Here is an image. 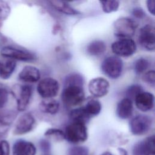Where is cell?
<instances>
[{"instance_id":"1","label":"cell","mask_w":155,"mask_h":155,"mask_svg":"<svg viewBox=\"0 0 155 155\" xmlns=\"http://www.w3.org/2000/svg\"><path fill=\"white\" fill-rule=\"evenodd\" d=\"M85 99L83 87L65 86L61 93V100L67 107H73L81 104Z\"/></svg>"},{"instance_id":"2","label":"cell","mask_w":155,"mask_h":155,"mask_svg":"<svg viewBox=\"0 0 155 155\" xmlns=\"http://www.w3.org/2000/svg\"><path fill=\"white\" fill-rule=\"evenodd\" d=\"M137 27V24L134 19L129 17H121L114 22V33L120 39L131 38L134 36Z\"/></svg>"},{"instance_id":"3","label":"cell","mask_w":155,"mask_h":155,"mask_svg":"<svg viewBox=\"0 0 155 155\" xmlns=\"http://www.w3.org/2000/svg\"><path fill=\"white\" fill-rule=\"evenodd\" d=\"M64 133L65 139L72 143L83 142L88 137L85 124L78 122H72L68 124Z\"/></svg>"},{"instance_id":"4","label":"cell","mask_w":155,"mask_h":155,"mask_svg":"<svg viewBox=\"0 0 155 155\" xmlns=\"http://www.w3.org/2000/svg\"><path fill=\"white\" fill-rule=\"evenodd\" d=\"M102 73L110 79H117L123 70V62L116 56H110L104 59L101 65Z\"/></svg>"},{"instance_id":"5","label":"cell","mask_w":155,"mask_h":155,"mask_svg":"<svg viewBox=\"0 0 155 155\" xmlns=\"http://www.w3.org/2000/svg\"><path fill=\"white\" fill-rule=\"evenodd\" d=\"M12 93L16 100L17 109L23 111L27 108L33 94V88L29 85H16L13 87Z\"/></svg>"},{"instance_id":"6","label":"cell","mask_w":155,"mask_h":155,"mask_svg":"<svg viewBox=\"0 0 155 155\" xmlns=\"http://www.w3.org/2000/svg\"><path fill=\"white\" fill-rule=\"evenodd\" d=\"M152 125L153 119L151 117L145 114H139L130 120L129 128L133 134L140 136L148 133Z\"/></svg>"},{"instance_id":"7","label":"cell","mask_w":155,"mask_h":155,"mask_svg":"<svg viewBox=\"0 0 155 155\" xmlns=\"http://www.w3.org/2000/svg\"><path fill=\"white\" fill-rule=\"evenodd\" d=\"M111 48L113 53L117 57H129L136 52L137 46L132 39L123 38L113 42Z\"/></svg>"},{"instance_id":"8","label":"cell","mask_w":155,"mask_h":155,"mask_svg":"<svg viewBox=\"0 0 155 155\" xmlns=\"http://www.w3.org/2000/svg\"><path fill=\"white\" fill-rule=\"evenodd\" d=\"M37 92L44 99L53 98L59 90V82L52 78L47 77L41 79L37 85Z\"/></svg>"},{"instance_id":"9","label":"cell","mask_w":155,"mask_h":155,"mask_svg":"<svg viewBox=\"0 0 155 155\" xmlns=\"http://www.w3.org/2000/svg\"><path fill=\"white\" fill-rule=\"evenodd\" d=\"M138 42L140 45L147 51H154L155 49V30L151 24L143 25L139 30Z\"/></svg>"},{"instance_id":"10","label":"cell","mask_w":155,"mask_h":155,"mask_svg":"<svg viewBox=\"0 0 155 155\" xmlns=\"http://www.w3.org/2000/svg\"><path fill=\"white\" fill-rule=\"evenodd\" d=\"M1 54L6 58H9L16 61H31L36 59V56L32 53L12 46H5L2 47L0 51Z\"/></svg>"},{"instance_id":"11","label":"cell","mask_w":155,"mask_h":155,"mask_svg":"<svg viewBox=\"0 0 155 155\" xmlns=\"http://www.w3.org/2000/svg\"><path fill=\"white\" fill-rule=\"evenodd\" d=\"M35 124V119L30 113H25L18 119L13 129L15 135H22L31 131Z\"/></svg>"},{"instance_id":"12","label":"cell","mask_w":155,"mask_h":155,"mask_svg":"<svg viewBox=\"0 0 155 155\" xmlns=\"http://www.w3.org/2000/svg\"><path fill=\"white\" fill-rule=\"evenodd\" d=\"M88 87L91 95L96 97H101L108 94L110 90V83L106 79L97 77L90 80Z\"/></svg>"},{"instance_id":"13","label":"cell","mask_w":155,"mask_h":155,"mask_svg":"<svg viewBox=\"0 0 155 155\" xmlns=\"http://www.w3.org/2000/svg\"><path fill=\"white\" fill-rule=\"evenodd\" d=\"M154 153V135L149 136L145 139L136 143L133 148V155H149Z\"/></svg>"},{"instance_id":"14","label":"cell","mask_w":155,"mask_h":155,"mask_svg":"<svg viewBox=\"0 0 155 155\" xmlns=\"http://www.w3.org/2000/svg\"><path fill=\"white\" fill-rule=\"evenodd\" d=\"M136 108L143 112L151 110L154 107V95L148 91H142L134 99Z\"/></svg>"},{"instance_id":"15","label":"cell","mask_w":155,"mask_h":155,"mask_svg":"<svg viewBox=\"0 0 155 155\" xmlns=\"http://www.w3.org/2000/svg\"><path fill=\"white\" fill-rule=\"evenodd\" d=\"M36 152L35 145L24 139L16 140L12 147V155H35Z\"/></svg>"},{"instance_id":"16","label":"cell","mask_w":155,"mask_h":155,"mask_svg":"<svg viewBox=\"0 0 155 155\" xmlns=\"http://www.w3.org/2000/svg\"><path fill=\"white\" fill-rule=\"evenodd\" d=\"M18 78L22 82L35 83L40 79L41 73L37 67L32 65H26L19 72Z\"/></svg>"},{"instance_id":"17","label":"cell","mask_w":155,"mask_h":155,"mask_svg":"<svg viewBox=\"0 0 155 155\" xmlns=\"http://www.w3.org/2000/svg\"><path fill=\"white\" fill-rule=\"evenodd\" d=\"M133 111V102L128 98L124 97L117 104L116 114L121 119H127L131 117Z\"/></svg>"},{"instance_id":"18","label":"cell","mask_w":155,"mask_h":155,"mask_svg":"<svg viewBox=\"0 0 155 155\" xmlns=\"http://www.w3.org/2000/svg\"><path fill=\"white\" fill-rule=\"evenodd\" d=\"M16 66L15 61L4 58L0 59V78L2 79H8L14 72Z\"/></svg>"},{"instance_id":"19","label":"cell","mask_w":155,"mask_h":155,"mask_svg":"<svg viewBox=\"0 0 155 155\" xmlns=\"http://www.w3.org/2000/svg\"><path fill=\"white\" fill-rule=\"evenodd\" d=\"M39 110L46 114H55L59 110V102L53 99H44L39 104Z\"/></svg>"},{"instance_id":"20","label":"cell","mask_w":155,"mask_h":155,"mask_svg":"<svg viewBox=\"0 0 155 155\" xmlns=\"http://www.w3.org/2000/svg\"><path fill=\"white\" fill-rule=\"evenodd\" d=\"M48 2L56 10L65 15H76L80 14V12L79 11L73 8L68 2L65 1H50Z\"/></svg>"},{"instance_id":"21","label":"cell","mask_w":155,"mask_h":155,"mask_svg":"<svg viewBox=\"0 0 155 155\" xmlns=\"http://www.w3.org/2000/svg\"><path fill=\"white\" fill-rule=\"evenodd\" d=\"M107 49L105 43L102 40H94L87 47V52L91 56H99L103 54Z\"/></svg>"},{"instance_id":"22","label":"cell","mask_w":155,"mask_h":155,"mask_svg":"<svg viewBox=\"0 0 155 155\" xmlns=\"http://www.w3.org/2000/svg\"><path fill=\"white\" fill-rule=\"evenodd\" d=\"M69 116L72 122H78L85 124L91 118L90 116L85 111L84 107L73 109L70 111Z\"/></svg>"},{"instance_id":"23","label":"cell","mask_w":155,"mask_h":155,"mask_svg":"<svg viewBox=\"0 0 155 155\" xmlns=\"http://www.w3.org/2000/svg\"><path fill=\"white\" fill-rule=\"evenodd\" d=\"M84 79L78 73H71L67 74L64 79V87L65 86H80L83 87Z\"/></svg>"},{"instance_id":"24","label":"cell","mask_w":155,"mask_h":155,"mask_svg":"<svg viewBox=\"0 0 155 155\" xmlns=\"http://www.w3.org/2000/svg\"><path fill=\"white\" fill-rule=\"evenodd\" d=\"M90 117L97 116L101 111L102 105L99 101L96 99H90L84 107Z\"/></svg>"},{"instance_id":"25","label":"cell","mask_w":155,"mask_h":155,"mask_svg":"<svg viewBox=\"0 0 155 155\" xmlns=\"http://www.w3.org/2000/svg\"><path fill=\"white\" fill-rule=\"evenodd\" d=\"M150 67V62L144 58H139L135 61L133 64V69L134 73L140 75L146 72L147 70Z\"/></svg>"},{"instance_id":"26","label":"cell","mask_w":155,"mask_h":155,"mask_svg":"<svg viewBox=\"0 0 155 155\" xmlns=\"http://www.w3.org/2000/svg\"><path fill=\"white\" fill-rule=\"evenodd\" d=\"M103 12L105 13H110L116 12L119 7L120 2L118 1H100Z\"/></svg>"},{"instance_id":"27","label":"cell","mask_w":155,"mask_h":155,"mask_svg":"<svg viewBox=\"0 0 155 155\" xmlns=\"http://www.w3.org/2000/svg\"><path fill=\"white\" fill-rule=\"evenodd\" d=\"M44 135L57 141H61L65 139L64 131L58 128H49L45 132Z\"/></svg>"},{"instance_id":"28","label":"cell","mask_w":155,"mask_h":155,"mask_svg":"<svg viewBox=\"0 0 155 155\" xmlns=\"http://www.w3.org/2000/svg\"><path fill=\"white\" fill-rule=\"evenodd\" d=\"M143 91V88L141 85L138 84H133L129 86L125 91L126 97L130 99V100H133L135 99V97Z\"/></svg>"},{"instance_id":"29","label":"cell","mask_w":155,"mask_h":155,"mask_svg":"<svg viewBox=\"0 0 155 155\" xmlns=\"http://www.w3.org/2000/svg\"><path fill=\"white\" fill-rule=\"evenodd\" d=\"M10 13V7L7 2L0 1V28L8 18Z\"/></svg>"},{"instance_id":"30","label":"cell","mask_w":155,"mask_h":155,"mask_svg":"<svg viewBox=\"0 0 155 155\" xmlns=\"http://www.w3.org/2000/svg\"><path fill=\"white\" fill-rule=\"evenodd\" d=\"M142 81L147 84L154 87L155 84V71L154 70H149L144 73L142 76Z\"/></svg>"},{"instance_id":"31","label":"cell","mask_w":155,"mask_h":155,"mask_svg":"<svg viewBox=\"0 0 155 155\" xmlns=\"http://www.w3.org/2000/svg\"><path fill=\"white\" fill-rule=\"evenodd\" d=\"M68 155H89L88 150L85 147H73L69 149Z\"/></svg>"},{"instance_id":"32","label":"cell","mask_w":155,"mask_h":155,"mask_svg":"<svg viewBox=\"0 0 155 155\" xmlns=\"http://www.w3.org/2000/svg\"><path fill=\"white\" fill-rule=\"evenodd\" d=\"M8 99V91L4 88L0 87V109L4 108Z\"/></svg>"},{"instance_id":"33","label":"cell","mask_w":155,"mask_h":155,"mask_svg":"<svg viewBox=\"0 0 155 155\" xmlns=\"http://www.w3.org/2000/svg\"><path fill=\"white\" fill-rule=\"evenodd\" d=\"M10 147L8 142L6 140H0V155H10Z\"/></svg>"},{"instance_id":"34","label":"cell","mask_w":155,"mask_h":155,"mask_svg":"<svg viewBox=\"0 0 155 155\" xmlns=\"http://www.w3.org/2000/svg\"><path fill=\"white\" fill-rule=\"evenodd\" d=\"M39 146L41 150L44 153H47L50 151L51 144L46 139H41L39 142Z\"/></svg>"},{"instance_id":"35","label":"cell","mask_w":155,"mask_h":155,"mask_svg":"<svg viewBox=\"0 0 155 155\" xmlns=\"http://www.w3.org/2000/svg\"><path fill=\"white\" fill-rule=\"evenodd\" d=\"M10 125L3 119H0V137L4 136L8 132Z\"/></svg>"},{"instance_id":"36","label":"cell","mask_w":155,"mask_h":155,"mask_svg":"<svg viewBox=\"0 0 155 155\" xmlns=\"http://www.w3.org/2000/svg\"><path fill=\"white\" fill-rule=\"evenodd\" d=\"M132 15L137 19H142L145 16V13L144 10L139 7H134L131 12Z\"/></svg>"},{"instance_id":"37","label":"cell","mask_w":155,"mask_h":155,"mask_svg":"<svg viewBox=\"0 0 155 155\" xmlns=\"http://www.w3.org/2000/svg\"><path fill=\"white\" fill-rule=\"evenodd\" d=\"M148 12L152 15H154L155 14V1L154 0H148L146 2Z\"/></svg>"},{"instance_id":"38","label":"cell","mask_w":155,"mask_h":155,"mask_svg":"<svg viewBox=\"0 0 155 155\" xmlns=\"http://www.w3.org/2000/svg\"><path fill=\"white\" fill-rule=\"evenodd\" d=\"M117 150L120 155H128L127 151L125 149H124L122 148H119Z\"/></svg>"},{"instance_id":"39","label":"cell","mask_w":155,"mask_h":155,"mask_svg":"<svg viewBox=\"0 0 155 155\" xmlns=\"http://www.w3.org/2000/svg\"><path fill=\"white\" fill-rule=\"evenodd\" d=\"M101 155H113L111 153H110V152H108V151H107V152H104V153H102Z\"/></svg>"},{"instance_id":"40","label":"cell","mask_w":155,"mask_h":155,"mask_svg":"<svg viewBox=\"0 0 155 155\" xmlns=\"http://www.w3.org/2000/svg\"><path fill=\"white\" fill-rule=\"evenodd\" d=\"M149 155H154V153H153V154H149Z\"/></svg>"}]
</instances>
